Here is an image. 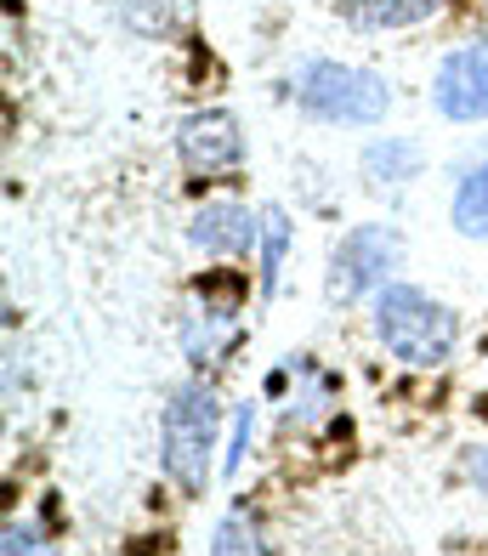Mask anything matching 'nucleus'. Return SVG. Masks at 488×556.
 Here are the masks:
<instances>
[{"instance_id": "1a4fd4ad", "label": "nucleus", "mask_w": 488, "mask_h": 556, "mask_svg": "<svg viewBox=\"0 0 488 556\" xmlns=\"http://www.w3.org/2000/svg\"><path fill=\"white\" fill-rule=\"evenodd\" d=\"M438 0H347V12L370 29H398V23H421Z\"/></svg>"}, {"instance_id": "f8f14e48", "label": "nucleus", "mask_w": 488, "mask_h": 556, "mask_svg": "<svg viewBox=\"0 0 488 556\" xmlns=\"http://www.w3.org/2000/svg\"><path fill=\"white\" fill-rule=\"evenodd\" d=\"M216 551H255V534H245L239 522H227L222 534H216Z\"/></svg>"}, {"instance_id": "423d86ee", "label": "nucleus", "mask_w": 488, "mask_h": 556, "mask_svg": "<svg viewBox=\"0 0 488 556\" xmlns=\"http://www.w3.org/2000/svg\"><path fill=\"white\" fill-rule=\"evenodd\" d=\"M176 154H183L188 170L216 176V170H234V165L245 160V137H239L234 114L211 109V114H193L183 131H176Z\"/></svg>"}, {"instance_id": "9d476101", "label": "nucleus", "mask_w": 488, "mask_h": 556, "mask_svg": "<svg viewBox=\"0 0 488 556\" xmlns=\"http://www.w3.org/2000/svg\"><path fill=\"white\" fill-rule=\"evenodd\" d=\"M262 239H267V256H262V290H273V285H278V262H285V239H290V227H285V216H278V211L262 216Z\"/></svg>"}, {"instance_id": "7ed1b4c3", "label": "nucleus", "mask_w": 488, "mask_h": 556, "mask_svg": "<svg viewBox=\"0 0 488 556\" xmlns=\"http://www.w3.org/2000/svg\"><path fill=\"white\" fill-rule=\"evenodd\" d=\"M296 103L318 119H347V125H375L387 119V86L364 68H347V63H306L296 74Z\"/></svg>"}, {"instance_id": "f257e3e1", "label": "nucleus", "mask_w": 488, "mask_h": 556, "mask_svg": "<svg viewBox=\"0 0 488 556\" xmlns=\"http://www.w3.org/2000/svg\"><path fill=\"white\" fill-rule=\"evenodd\" d=\"M375 330H380L392 358L415 364V369H438L454 346V313L438 307L415 285H387L375 301Z\"/></svg>"}, {"instance_id": "f03ea898", "label": "nucleus", "mask_w": 488, "mask_h": 556, "mask_svg": "<svg viewBox=\"0 0 488 556\" xmlns=\"http://www.w3.org/2000/svg\"><path fill=\"white\" fill-rule=\"evenodd\" d=\"M216 397L211 387H183L165 403V477L183 494H204L211 483V448H216Z\"/></svg>"}, {"instance_id": "6e6552de", "label": "nucleus", "mask_w": 488, "mask_h": 556, "mask_svg": "<svg viewBox=\"0 0 488 556\" xmlns=\"http://www.w3.org/2000/svg\"><path fill=\"white\" fill-rule=\"evenodd\" d=\"M454 227L466 239H488V160L466 170V182L454 193Z\"/></svg>"}, {"instance_id": "0eeeda50", "label": "nucleus", "mask_w": 488, "mask_h": 556, "mask_svg": "<svg viewBox=\"0 0 488 556\" xmlns=\"http://www.w3.org/2000/svg\"><path fill=\"white\" fill-rule=\"evenodd\" d=\"M188 239L204 250V256H245V250L255 244V222H250L245 205H227L222 199V205H204L193 216Z\"/></svg>"}, {"instance_id": "39448f33", "label": "nucleus", "mask_w": 488, "mask_h": 556, "mask_svg": "<svg viewBox=\"0 0 488 556\" xmlns=\"http://www.w3.org/2000/svg\"><path fill=\"white\" fill-rule=\"evenodd\" d=\"M431 103H438L443 119H488V40L460 46V52L443 58L438 80H431Z\"/></svg>"}, {"instance_id": "20e7f679", "label": "nucleus", "mask_w": 488, "mask_h": 556, "mask_svg": "<svg viewBox=\"0 0 488 556\" xmlns=\"http://www.w3.org/2000/svg\"><path fill=\"white\" fill-rule=\"evenodd\" d=\"M398 233L392 227H352L336 244V262H329V295L336 301H358L364 290L387 285V273L398 262Z\"/></svg>"}, {"instance_id": "ddd939ff", "label": "nucleus", "mask_w": 488, "mask_h": 556, "mask_svg": "<svg viewBox=\"0 0 488 556\" xmlns=\"http://www.w3.org/2000/svg\"><path fill=\"white\" fill-rule=\"evenodd\" d=\"M472 477H477V489L488 494V448H477V454H472Z\"/></svg>"}, {"instance_id": "9b49d317", "label": "nucleus", "mask_w": 488, "mask_h": 556, "mask_svg": "<svg viewBox=\"0 0 488 556\" xmlns=\"http://www.w3.org/2000/svg\"><path fill=\"white\" fill-rule=\"evenodd\" d=\"M375 176L380 170H387L392 176V182H398V176H409V170H415V148H409V142H387V148H370V160H364Z\"/></svg>"}]
</instances>
